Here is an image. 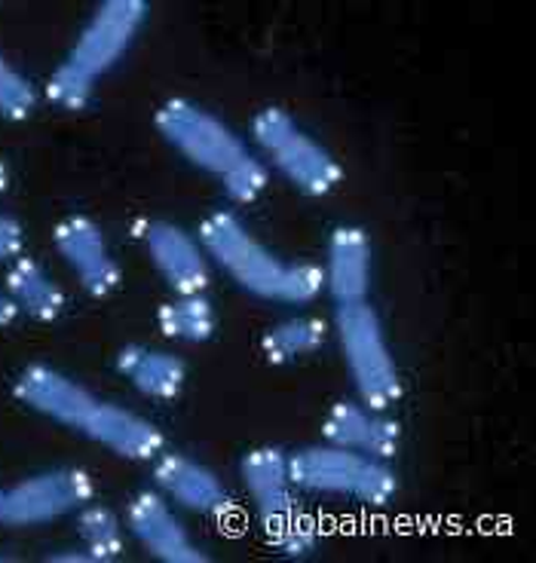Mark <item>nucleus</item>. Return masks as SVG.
<instances>
[{
	"mask_svg": "<svg viewBox=\"0 0 536 563\" xmlns=\"http://www.w3.org/2000/svg\"><path fill=\"white\" fill-rule=\"evenodd\" d=\"M56 249L89 295L105 297L117 288L120 269L113 264L99 224H92L89 218H65L56 227Z\"/></svg>",
	"mask_w": 536,
	"mask_h": 563,
	"instance_id": "obj_13",
	"label": "nucleus"
},
{
	"mask_svg": "<svg viewBox=\"0 0 536 563\" xmlns=\"http://www.w3.org/2000/svg\"><path fill=\"white\" fill-rule=\"evenodd\" d=\"M84 435L92 438L105 451L132 460V463H147L163 453V435L154 422L120 408V405H108V401L96 405L92 417L84 426Z\"/></svg>",
	"mask_w": 536,
	"mask_h": 563,
	"instance_id": "obj_16",
	"label": "nucleus"
},
{
	"mask_svg": "<svg viewBox=\"0 0 536 563\" xmlns=\"http://www.w3.org/2000/svg\"><path fill=\"white\" fill-rule=\"evenodd\" d=\"M117 365L144 398L154 401H172L178 398L187 380V367L178 355L163 350H147V346H127L120 352Z\"/></svg>",
	"mask_w": 536,
	"mask_h": 563,
	"instance_id": "obj_17",
	"label": "nucleus"
},
{
	"mask_svg": "<svg viewBox=\"0 0 536 563\" xmlns=\"http://www.w3.org/2000/svg\"><path fill=\"white\" fill-rule=\"evenodd\" d=\"M34 104H37L34 86L0 56V117L3 120H25L34 111Z\"/></svg>",
	"mask_w": 536,
	"mask_h": 563,
	"instance_id": "obj_22",
	"label": "nucleus"
},
{
	"mask_svg": "<svg viewBox=\"0 0 536 563\" xmlns=\"http://www.w3.org/2000/svg\"><path fill=\"white\" fill-rule=\"evenodd\" d=\"M144 249L154 261L156 273L166 279L175 295H203L209 288V254L203 242L169 221H156L144 230Z\"/></svg>",
	"mask_w": 536,
	"mask_h": 563,
	"instance_id": "obj_10",
	"label": "nucleus"
},
{
	"mask_svg": "<svg viewBox=\"0 0 536 563\" xmlns=\"http://www.w3.org/2000/svg\"><path fill=\"white\" fill-rule=\"evenodd\" d=\"M252 139L273 163V169L307 197H328L343 181V169L331 151L297 126L292 113L283 108L254 113Z\"/></svg>",
	"mask_w": 536,
	"mask_h": 563,
	"instance_id": "obj_7",
	"label": "nucleus"
},
{
	"mask_svg": "<svg viewBox=\"0 0 536 563\" xmlns=\"http://www.w3.org/2000/svg\"><path fill=\"white\" fill-rule=\"evenodd\" d=\"M322 438L325 444H338L386 463L398 451L402 429L383 410L368 408L362 401H338L325 413Z\"/></svg>",
	"mask_w": 536,
	"mask_h": 563,
	"instance_id": "obj_12",
	"label": "nucleus"
},
{
	"mask_svg": "<svg viewBox=\"0 0 536 563\" xmlns=\"http://www.w3.org/2000/svg\"><path fill=\"white\" fill-rule=\"evenodd\" d=\"M7 295L22 310L37 322H53L65 310V295L58 285L50 279V273L31 261V257H15L13 267L7 273Z\"/></svg>",
	"mask_w": 536,
	"mask_h": 563,
	"instance_id": "obj_18",
	"label": "nucleus"
},
{
	"mask_svg": "<svg viewBox=\"0 0 536 563\" xmlns=\"http://www.w3.org/2000/svg\"><path fill=\"white\" fill-rule=\"evenodd\" d=\"M156 129L178 154L221 184L227 199L254 202L267 190V169L221 117L194 101L172 99L156 111Z\"/></svg>",
	"mask_w": 536,
	"mask_h": 563,
	"instance_id": "obj_2",
	"label": "nucleus"
},
{
	"mask_svg": "<svg viewBox=\"0 0 536 563\" xmlns=\"http://www.w3.org/2000/svg\"><path fill=\"white\" fill-rule=\"evenodd\" d=\"M154 481L172 503L190 508L206 518H218L230 508V493L209 465L184 453H160L154 463Z\"/></svg>",
	"mask_w": 536,
	"mask_h": 563,
	"instance_id": "obj_14",
	"label": "nucleus"
},
{
	"mask_svg": "<svg viewBox=\"0 0 536 563\" xmlns=\"http://www.w3.org/2000/svg\"><path fill=\"white\" fill-rule=\"evenodd\" d=\"M15 303L13 300H10V295H0V328H3V324H10L15 319Z\"/></svg>",
	"mask_w": 536,
	"mask_h": 563,
	"instance_id": "obj_24",
	"label": "nucleus"
},
{
	"mask_svg": "<svg viewBox=\"0 0 536 563\" xmlns=\"http://www.w3.org/2000/svg\"><path fill=\"white\" fill-rule=\"evenodd\" d=\"M22 242H25V233H22L19 221L7 218V214H0V261L19 257V252H22Z\"/></svg>",
	"mask_w": 536,
	"mask_h": 563,
	"instance_id": "obj_23",
	"label": "nucleus"
},
{
	"mask_svg": "<svg viewBox=\"0 0 536 563\" xmlns=\"http://www.w3.org/2000/svg\"><path fill=\"white\" fill-rule=\"evenodd\" d=\"M328 338V328L316 316H292L264 331L261 352L270 365H292L297 358H307L319 352Z\"/></svg>",
	"mask_w": 536,
	"mask_h": 563,
	"instance_id": "obj_19",
	"label": "nucleus"
},
{
	"mask_svg": "<svg viewBox=\"0 0 536 563\" xmlns=\"http://www.w3.org/2000/svg\"><path fill=\"white\" fill-rule=\"evenodd\" d=\"M129 530L142 549L163 563H203L206 554L175 518V511L160 493L144 490L129 503Z\"/></svg>",
	"mask_w": 536,
	"mask_h": 563,
	"instance_id": "obj_11",
	"label": "nucleus"
},
{
	"mask_svg": "<svg viewBox=\"0 0 536 563\" xmlns=\"http://www.w3.org/2000/svg\"><path fill=\"white\" fill-rule=\"evenodd\" d=\"M15 398L25 408L37 410L41 417H50L58 426H68L77 432H84L86 420L99 405V398L89 389L46 365H29L15 377Z\"/></svg>",
	"mask_w": 536,
	"mask_h": 563,
	"instance_id": "obj_9",
	"label": "nucleus"
},
{
	"mask_svg": "<svg viewBox=\"0 0 536 563\" xmlns=\"http://www.w3.org/2000/svg\"><path fill=\"white\" fill-rule=\"evenodd\" d=\"M92 499V478L84 468H53L3 493V518L10 527H37L80 511Z\"/></svg>",
	"mask_w": 536,
	"mask_h": 563,
	"instance_id": "obj_8",
	"label": "nucleus"
},
{
	"mask_svg": "<svg viewBox=\"0 0 536 563\" xmlns=\"http://www.w3.org/2000/svg\"><path fill=\"white\" fill-rule=\"evenodd\" d=\"M77 533L84 539L89 561H117L123 554V527L111 508L84 506L77 515Z\"/></svg>",
	"mask_w": 536,
	"mask_h": 563,
	"instance_id": "obj_21",
	"label": "nucleus"
},
{
	"mask_svg": "<svg viewBox=\"0 0 536 563\" xmlns=\"http://www.w3.org/2000/svg\"><path fill=\"white\" fill-rule=\"evenodd\" d=\"M335 334H338L343 365L350 371L359 401L374 410L393 408L402 398V374L386 343L378 310L368 300L343 303L335 312Z\"/></svg>",
	"mask_w": 536,
	"mask_h": 563,
	"instance_id": "obj_6",
	"label": "nucleus"
},
{
	"mask_svg": "<svg viewBox=\"0 0 536 563\" xmlns=\"http://www.w3.org/2000/svg\"><path fill=\"white\" fill-rule=\"evenodd\" d=\"M3 493L7 490H0V518H3Z\"/></svg>",
	"mask_w": 536,
	"mask_h": 563,
	"instance_id": "obj_26",
	"label": "nucleus"
},
{
	"mask_svg": "<svg viewBox=\"0 0 536 563\" xmlns=\"http://www.w3.org/2000/svg\"><path fill=\"white\" fill-rule=\"evenodd\" d=\"M371 240L362 227L343 224L331 233L325 252L322 282L325 291L335 297V303H362L371 291Z\"/></svg>",
	"mask_w": 536,
	"mask_h": 563,
	"instance_id": "obj_15",
	"label": "nucleus"
},
{
	"mask_svg": "<svg viewBox=\"0 0 536 563\" xmlns=\"http://www.w3.org/2000/svg\"><path fill=\"white\" fill-rule=\"evenodd\" d=\"M240 478L270 545L288 561H300L319 545L310 515L297 508L295 484L288 478V456L276 448H254L242 456Z\"/></svg>",
	"mask_w": 536,
	"mask_h": 563,
	"instance_id": "obj_4",
	"label": "nucleus"
},
{
	"mask_svg": "<svg viewBox=\"0 0 536 563\" xmlns=\"http://www.w3.org/2000/svg\"><path fill=\"white\" fill-rule=\"evenodd\" d=\"M156 324L169 340L206 343L215 334V310L206 295H178L156 312Z\"/></svg>",
	"mask_w": 536,
	"mask_h": 563,
	"instance_id": "obj_20",
	"label": "nucleus"
},
{
	"mask_svg": "<svg viewBox=\"0 0 536 563\" xmlns=\"http://www.w3.org/2000/svg\"><path fill=\"white\" fill-rule=\"evenodd\" d=\"M288 478L297 490L338 496L365 508H386L398 493V478L383 460L338 444H313L292 453Z\"/></svg>",
	"mask_w": 536,
	"mask_h": 563,
	"instance_id": "obj_5",
	"label": "nucleus"
},
{
	"mask_svg": "<svg viewBox=\"0 0 536 563\" xmlns=\"http://www.w3.org/2000/svg\"><path fill=\"white\" fill-rule=\"evenodd\" d=\"M147 19V3L142 0H108L89 19L84 34L77 37L68 58L53 70L46 96L62 111H80L92 99L96 80L127 56Z\"/></svg>",
	"mask_w": 536,
	"mask_h": 563,
	"instance_id": "obj_3",
	"label": "nucleus"
},
{
	"mask_svg": "<svg viewBox=\"0 0 536 563\" xmlns=\"http://www.w3.org/2000/svg\"><path fill=\"white\" fill-rule=\"evenodd\" d=\"M199 242L209 261H215L230 282H237L245 295L258 300L304 307L325 291L322 269L304 261H283L264 242L254 240L249 227L230 211H212L199 227Z\"/></svg>",
	"mask_w": 536,
	"mask_h": 563,
	"instance_id": "obj_1",
	"label": "nucleus"
},
{
	"mask_svg": "<svg viewBox=\"0 0 536 563\" xmlns=\"http://www.w3.org/2000/svg\"><path fill=\"white\" fill-rule=\"evenodd\" d=\"M7 184H10V175H7V169H3V163H0V194L7 190Z\"/></svg>",
	"mask_w": 536,
	"mask_h": 563,
	"instance_id": "obj_25",
	"label": "nucleus"
}]
</instances>
